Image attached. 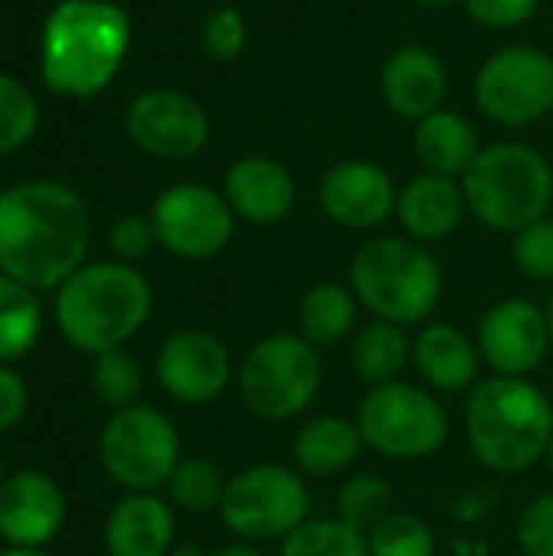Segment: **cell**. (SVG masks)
Listing matches in <instances>:
<instances>
[{
    "mask_svg": "<svg viewBox=\"0 0 553 556\" xmlns=\"http://www.w3.org/2000/svg\"><path fill=\"white\" fill-rule=\"evenodd\" d=\"M355 424L368 450L398 463L430 459L450 437V417L443 404L427 388L411 381L368 388Z\"/></svg>",
    "mask_w": 553,
    "mask_h": 556,
    "instance_id": "ba28073f",
    "label": "cell"
},
{
    "mask_svg": "<svg viewBox=\"0 0 553 556\" xmlns=\"http://www.w3.org/2000/svg\"><path fill=\"white\" fill-rule=\"evenodd\" d=\"M218 518L241 544H280L310 518L306 479L280 463L248 466L228 479Z\"/></svg>",
    "mask_w": 553,
    "mask_h": 556,
    "instance_id": "9c48e42d",
    "label": "cell"
},
{
    "mask_svg": "<svg viewBox=\"0 0 553 556\" xmlns=\"http://www.w3.org/2000/svg\"><path fill=\"white\" fill-rule=\"evenodd\" d=\"M248 46V20L238 7H218L215 13H209V20L202 23V49L218 59V62H231L244 52Z\"/></svg>",
    "mask_w": 553,
    "mask_h": 556,
    "instance_id": "e575fe53",
    "label": "cell"
},
{
    "mask_svg": "<svg viewBox=\"0 0 553 556\" xmlns=\"http://www.w3.org/2000/svg\"><path fill=\"white\" fill-rule=\"evenodd\" d=\"M323 215L349 231H372L398 208V189L385 166L372 160H342L319 182Z\"/></svg>",
    "mask_w": 553,
    "mask_h": 556,
    "instance_id": "2e32d148",
    "label": "cell"
},
{
    "mask_svg": "<svg viewBox=\"0 0 553 556\" xmlns=\"http://www.w3.org/2000/svg\"><path fill=\"white\" fill-rule=\"evenodd\" d=\"M3 479H7V469H3V459H0V485H3Z\"/></svg>",
    "mask_w": 553,
    "mask_h": 556,
    "instance_id": "f6af8a7d",
    "label": "cell"
},
{
    "mask_svg": "<svg viewBox=\"0 0 553 556\" xmlns=\"http://www.w3.org/2000/svg\"><path fill=\"white\" fill-rule=\"evenodd\" d=\"M349 287L372 319L407 329L437 313L443 300V270L427 244L407 235H381L355 251Z\"/></svg>",
    "mask_w": 553,
    "mask_h": 556,
    "instance_id": "5b68a950",
    "label": "cell"
},
{
    "mask_svg": "<svg viewBox=\"0 0 553 556\" xmlns=\"http://www.w3.org/2000/svg\"><path fill=\"white\" fill-rule=\"evenodd\" d=\"M98 459L108 479L127 492H156L179 466V433L173 420L150 407L134 404L114 410L98 440Z\"/></svg>",
    "mask_w": 553,
    "mask_h": 556,
    "instance_id": "30bf717a",
    "label": "cell"
},
{
    "mask_svg": "<svg viewBox=\"0 0 553 556\" xmlns=\"http://www.w3.org/2000/svg\"><path fill=\"white\" fill-rule=\"evenodd\" d=\"M212 556H264L254 544H231V547H222V551H215Z\"/></svg>",
    "mask_w": 553,
    "mask_h": 556,
    "instance_id": "ab89813d",
    "label": "cell"
},
{
    "mask_svg": "<svg viewBox=\"0 0 553 556\" xmlns=\"http://www.w3.org/2000/svg\"><path fill=\"white\" fill-rule=\"evenodd\" d=\"M544 316H548V329H551V349H553V293H551V300H548V309H544Z\"/></svg>",
    "mask_w": 553,
    "mask_h": 556,
    "instance_id": "ee69618b",
    "label": "cell"
},
{
    "mask_svg": "<svg viewBox=\"0 0 553 556\" xmlns=\"http://www.w3.org/2000/svg\"><path fill=\"white\" fill-rule=\"evenodd\" d=\"M466 192L456 176L443 173H417L398 189V222L407 231V238L420 244H433L450 238L463 218H466Z\"/></svg>",
    "mask_w": 553,
    "mask_h": 556,
    "instance_id": "ffe728a7",
    "label": "cell"
},
{
    "mask_svg": "<svg viewBox=\"0 0 553 556\" xmlns=\"http://www.w3.org/2000/svg\"><path fill=\"white\" fill-rule=\"evenodd\" d=\"M277 556H372L368 538L339 518H306L280 541Z\"/></svg>",
    "mask_w": 553,
    "mask_h": 556,
    "instance_id": "f546056e",
    "label": "cell"
},
{
    "mask_svg": "<svg viewBox=\"0 0 553 556\" xmlns=\"http://www.w3.org/2000/svg\"><path fill=\"white\" fill-rule=\"evenodd\" d=\"M91 215L85 199L55 179L0 192V270L29 290H59L88 254Z\"/></svg>",
    "mask_w": 553,
    "mask_h": 556,
    "instance_id": "6da1fadb",
    "label": "cell"
},
{
    "mask_svg": "<svg viewBox=\"0 0 553 556\" xmlns=\"http://www.w3.org/2000/svg\"><path fill=\"white\" fill-rule=\"evenodd\" d=\"M466 13L489 29H512L531 20L541 0H463Z\"/></svg>",
    "mask_w": 553,
    "mask_h": 556,
    "instance_id": "74e56055",
    "label": "cell"
},
{
    "mask_svg": "<svg viewBox=\"0 0 553 556\" xmlns=\"http://www.w3.org/2000/svg\"><path fill=\"white\" fill-rule=\"evenodd\" d=\"M222 195L241 222L280 225L297 205V182L284 163L251 153L228 166Z\"/></svg>",
    "mask_w": 553,
    "mask_h": 556,
    "instance_id": "ac0fdd59",
    "label": "cell"
},
{
    "mask_svg": "<svg viewBox=\"0 0 553 556\" xmlns=\"http://www.w3.org/2000/svg\"><path fill=\"white\" fill-rule=\"evenodd\" d=\"M65 525V492L39 469H20L0 485V538L20 551L46 547Z\"/></svg>",
    "mask_w": 553,
    "mask_h": 556,
    "instance_id": "e0dca14e",
    "label": "cell"
},
{
    "mask_svg": "<svg viewBox=\"0 0 553 556\" xmlns=\"http://www.w3.org/2000/svg\"><path fill=\"white\" fill-rule=\"evenodd\" d=\"M473 218L492 231H521L548 218L553 205V169L548 156L528 143L502 140L482 147L460 176Z\"/></svg>",
    "mask_w": 553,
    "mask_h": 556,
    "instance_id": "8992f818",
    "label": "cell"
},
{
    "mask_svg": "<svg viewBox=\"0 0 553 556\" xmlns=\"http://www.w3.org/2000/svg\"><path fill=\"white\" fill-rule=\"evenodd\" d=\"M551 117H553V111H551Z\"/></svg>",
    "mask_w": 553,
    "mask_h": 556,
    "instance_id": "7dc6e473",
    "label": "cell"
},
{
    "mask_svg": "<svg viewBox=\"0 0 553 556\" xmlns=\"http://www.w3.org/2000/svg\"><path fill=\"white\" fill-rule=\"evenodd\" d=\"M173 538L176 515L153 492H127L104 521L108 556H169Z\"/></svg>",
    "mask_w": 553,
    "mask_h": 556,
    "instance_id": "7402d4cb",
    "label": "cell"
},
{
    "mask_svg": "<svg viewBox=\"0 0 553 556\" xmlns=\"http://www.w3.org/2000/svg\"><path fill=\"white\" fill-rule=\"evenodd\" d=\"M235 378L228 345L205 329L173 332L156 352V381L183 407H205L225 394Z\"/></svg>",
    "mask_w": 553,
    "mask_h": 556,
    "instance_id": "5bb4252c",
    "label": "cell"
},
{
    "mask_svg": "<svg viewBox=\"0 0 553 556\" xmlns=\"http://www.w3.org/2000/svg\"><path fill=\"white\" fill-rule=\"evenodd\" d=\"M411 349H414V339L407 336L404 326L372 319L355 329L349 362L359 381H365L368 388H378V384L401 381L404 368L411 365Z\"/></svg>",
    "mask_w": 553,
    "mask_h": 556,
    "instance_id": "d4e9b609",
    "label": "cell"
},
{
    "mask_svg": "<svg viewBox=\"0 0 553 556\" xmlns=\"http://www.w3.org/2000/svg\"><path fill=\"white\" fill-rule=\"evenodd\" d=\"M479 111L502 127H525L553 111V55L538 46H508L476 75Z\"/></svg>",
    "mask_w": 553,
    "mask_h": 556,
    "instance_id": "8fae6325",
    "label": "cell"
},
{
    "mask_svg": "<svg viewBox=\"0 0 553 556\" xmlns=\"http://www.w3.org/2000/svg\"><path fill=\"white\" fill-rule=\"evenodd\" d=\"M515 267L541 283H553V218H538L512 235Z\"/></svg>",
    "mask_w": 553,
    "mask_h": 556,
    "instance_id": "836d02e7",
    "label": "cell"
},
{
    "mask_svg": "<svg viewBox=\"0 0 553 556\" xmlns=\"http://www.w3.org/2000/svg\"><path fill=\"white\" fill-rule=\"evenodd\" d=\"M450 91V75L443 59L430 46H401L385 59L381 68V98L385 104L407 121H424L440 111Z\"/></svg>",
    "mask_w": 553,
    "mask_h": 556,
    "instance_id": "d6986e66",
    "label": "cell"
},
{
    "mask_svg": "<svg viewBox=\"0 0 553 556\" xmlns=\"http://www.w3.org/2000/svg\"><path fill=\"white\" fill-rule=\"evenodd\" d=\"M355 323H359V300L352 287L323 280V283H313L297 303L300 336L316 349L339 345L342 339L355 332Z\"/></svg>",
    "mask_w": 553,
    "mask_h": 556,
    "instance_id": "484cf974",
    "label": "cell"
},
{
    "mask_svg": "<svg viewBox=\"0 0 553 556\" xmlns=\"http://www.w3.org/2000/svg\"><path fill=\"white\" fill-rule=\"evenodd\" d=\"M463 427L479 466L499 476H515L548 459L553 404L531 378H479L466 397Z\"/></svg>",
    "mask_w": 553,
    "mask_h": 556,
    "instance_id": "3957f363",
    "label": "cell"
},
{
    "mask_svg": "<svg viewBox=\"0 0 553 556\" xmlns=\"http://www.w3.org/2000/svg\"><path fill=\"white\" fill-rule=\"evenodd\" d=\"M91 384H95L98 397H101L108 407L124 410V407H134V404L140 401V391H143V368H140V362H137L130 352L114 349V352L95 355Z\"/></svg>",
    "mask_w": 553,
    "mask_h": 556,
    "instance_id": "4dcf8cb0",
    "label": "cell"
},
{
    "mask_svg": "<svg viewBox=\"0 0 553 556\" xmlns=\"http://www.w3.org/2000/svg\"><path fill=\"white\" fill-rule=\"evenodd\" d=\"M323 388V358L300 332L257 339L238 365V394L248 414L267 424H287L310 410Z\"/></svg>",
    "mask_w": 553,
    "mask_h": 556,
    "instance_id": "52a82bcc",
    "label": "cell"
},
{
    "mask_svg": "<svg viewBox=\"0 0 553 556\" xmlns=\"http://www.w3.org/2000/svg\"><path fill=\"white\" fill-rule=\"evenodd\" d=\"M414 150L417 160L424 163L427 173H443V176H463L473 160L479 156V134L473 121L460 111L440 108L417 121L414 130Z\"/></svg>",
    "mask_w": 553,
    "mask_h": 556,
    "instance_id": "cb8c5ba5",
    "label": "cell"
},
{
    "mask_svg": "<svg viewBox=\"0 0 553 556\" xmlns=\"http://www.w3.org/2000/svg\"><path fill=\"white\" fill-rule=\"evenodd\" d=\"M42 329V309L36 290L0 270V365L23 358Z\"/></svg>",
    "mask_w": 553,
    "mask_h": 556,
    "instance_id": "4316f807",
    "label": "cell"
},
{
    "mask_svg": "<svg viewBox=\"0 0 553 556\" xmlns=\"http://www.w3.org/2000/svg\"><path fill=\"white\" fill-rule=\"evenodd\" d=\"M153 244H156V231H153V222L143 215H121L108 231V248L124 264L143 261L153 251Z\"/></svg>",
    "mask_w": 553,
    "mask_h": 556,
    "instance_id": "8d00e7d4",
    "label": "cell"
},
{
    "mask_svg": "<svg viewBox=\"0 0 553 556\" xmlns=\"http://www.w3.org/2000/svg\"><path fill=\"white\" fill-rule=\"evenodd\" d=\"M394 515V489L388 479L375 472H359L342 482L336 495V518L345 521L349 528L362 531L365 538L388 518Z\"/></svg>",
    "mask_w": 553,
    "mask_h": 556,
    "instance_id": "f1b7e54d",
    "label": "cell"
},
{
    "mask_svg": "<svg viewBox=\"0 0 553 556\" xmlns=\"http://www.w3.org/2000/svg\"><path fill=\"white\" fill-rule=\"evenodd\" d=\"M476 345L482 362L495 375L528 378L551 352L548 316L538 303L525 296H505L492 303L479 319Z\"/></svg>",
    "mask_w": 553,
    "mask_h": 556,
    "instance_id": "9a60e30c",
    "label": "cell"
},
{
    "mask_svg": "<svg viewBox=\"0 0 553 556\" xmlns=\"http://www.w3.org/2000/svg\"><path fill=\"white\" fill-rule=\"evenodd\" d=\"M169 556H209L199 544H176L173 551H169Z\"/></svg>",
    "mask_w": 553,
    "mask_h": 556,
    "instance_id": "60d3db41",
    "label": "cell"
},
{
    "mask_svg": "<svg viewBox=\"0 0 553 556\" xmlns=\"http://www.w3.org/2000/svg\"><path fill=\"white\" fill-rule=\"evenodd\" d=\"M414 3H420V7H450V3H456V0H414Z\"/></svg>",
    "mask_w": 553,
    "mask_h": 556,
    "instance_id": "7bdbcfd3",
    "label": "cell"
},
{
    "mask_svg": "<svg viewBox=\"0 0 553 556\" xmlns=\"http://www.w3.org/2000/svg\"><path fill=\"white\" fill-rule=\"evenodd\" d=\"M479 345L456 323H427L411 349V365L433 391L460 394L479 381Z\"/></svg>",
    "mask_w": 553,
    "mask_h": 556,
    "instance_id": "44dd1931",
    "label": "cell"
},
{
    "mask_svg": "<svg viewBox=\"0 0 553 556\" xmlns=\"http://www.w3.org/2000/svg\"><path fill=\"white\" fill-rule=\"evenodd\" d=\"M150 222L156 244H163L169 254L186 261H209L228 248L238 215L212 186L176 182L156 195Z\"/></svg>",
    "mask_w": 553,
    "mask_h": 556,
    "instance_id": "7c38bea8",
    "label": "cell"
},
{
    "mask_svg": "<svg viewBox=\"0 0 553 556\" xmlns=\"http://www.w3.org/2000/svg\"><path fill=\"white\" fill-rule=\"evenodd\" d=\"M548 463H551V472H553V440H551V450H548Z\"/></svg>",
    "mask_w": 553,
    "mask_h": 556,
    "instance_id": "bcb514c9",
    "label": "cell"
},
{
    "mask_svg": "<svg viewBox=\"0 0 553 556\" xmlns=\"http://www.w3.org/2000/svg\"><path fill=\"white\" fill-rule=\"evenodd\" d=\"M225 489H228L225 472L212 459H202V456H183L179 466L173 469L169 482H166L169 502L189 515L218 511Z\"/></svg>",
    "mask_w": 553,
    "mask_h": 556,
    "instance_id": "83f0119b",
    "label": "cell"
},
{
    "mask_svg": "<svg viewBox=\"0 0 553 556\" xmlns=\"http://www.w3.org/2000/svg\"><path fill=\"white\" fill-rule=\"evenodd\" d=\"M127 137L156 160H189L212 134L205 108L176 88H153L130 101L124 114Z\"/></svg>",
    "mask_w": 553,
    "mask_h": 556,
    "instance_id": "4fadbf2b",
    "label": "cell"
},
{
    "mask_svg": "<svg viewBox=\"0 0 553 556\" xmlns=\"http://www.w3.org/2000/svg\"><path fill=\"white\" fill-rule=\"evenodd\" d=\"M0 556H49V554H42V551H20V547H13V551H3Z\"/></svg>",
    "mask_w": 553,
    "mask_h": 556,
    "instance_id": "b9f144b4",
    "label": "cell"
},
{
    "mask_svg": "<svg viewBox=\"0 0 553 556\" xmlns=\"http://www.w3.org/2000/svg\"><path fill=\"white\" fill-rule=\"evenodd\" d=\"M368 554L372 556H437V534L433 528L407 511L388 515L372 534H368Z\"/></svg>",
    "mask_w": 553,
    "mask_h": 556,
    "instance_id": "1f68e13d",
    "label": "cell"
},
{
    "mask_svg": "<svg viewBox=\"0 0 553 556\" xmlns=\"http://www.w3.org/2000/svg\"><path fill=\"white\" fill-rule=\"evenodd\" d=\"M515 544L525 556H553V492L531 498L515 521Z\"/></svg>",
    "mask_w": 553,
    "mask_h": 556,
    "instance_id": "d590c367",
    "label": "cell"
},
{
    "mask_svg": "<svg viewBox=\"0 0 553 556\" xmlns=\"http://www.w3.org/2000/svg\"><path fill=\"white\" fill-rule=\"evenodd\" d=\"M36 124H39L36 98L26 91V85L0 72V153L23 147L36 134Z\"/></svg>",
    "mask_w": 553,
    "mask_h": 556,
    "instance_id": "d6a6232c",
    "label": "cell"
},
{
    "mask_svg": "<svg viewBox=\"0 0 553 556\" xmlns=\"http://www.w3.org/2000/svg\"><path fill=\"white\" fill-rule=\"evenodd\" d=\"M130 49V16L111 0H62L39 36L42 81L55 94L104 91Z\"/></svg>",
    "mask_w": 553,
    "mask_h": 556,
    "instance_id": "7a4b0ae2",
    "label": "cell"
},
{
    "mask_svg": "<svg viewBox=\"0 0 553 556\" xmlns=\"http://www.w3.org/2000/svg\"><path fill=\"white\" fill-rule=\"evenodd\" d=\"M362 450H365V440L355 420L339 417V414H319L297 427L290 456L300 476L332 479V476L349 472Z\"/></svg>",
    "mask_w": 553,
    "mask_h": 556,
    "instance_id": "603a6c76",
    "label": "cell"
},
{
    "mask_svg": "<svg viewBox=\"0 0 553 556\" xmlns=\"http://www.w3.org/2000/svg\"><path fill=\"white\" fill-rule=\"evenodd\" d=\"M26 407H29L26 381L10 365H0V433L13 430L26 417Z\"/></svg>",
    "mask_w": 553,
    "mask_h": 556,
    "instance_id": "f35d334b",
    "label": "cell"
},
{
    "mask_svg": "<svg viewBox=\"0 0 553 556\" xmlns=\"http://www.w3.org/2000/svg\"><path fill=\"white\" fill-rule=\"evenodd\" d=\"M153 287L124 261L81 264L55 290V323L62 339L85 352L104 355L124 349L150 319Z\"/></svg>",
    "mask_w": 553,
    "mask_h": 556,
    "instance_id": "277c9868",
    "label": "cell"
}]
</instances>
